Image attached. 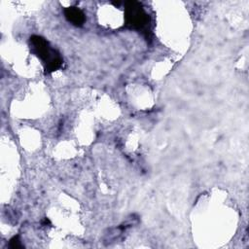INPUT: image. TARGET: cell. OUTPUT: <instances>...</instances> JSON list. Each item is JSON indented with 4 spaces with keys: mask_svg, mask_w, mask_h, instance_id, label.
Listing matches in <instances>:
<instances>
[{
    "mask_svg": "<svg viewBox=\"0 0 249 249\" xmlns=\"http://www.w3.org/2000/svg\"><path fill=\"white\" fill-rule=\"evenodd\" d=\"M9 246L11 249H21L23 248V245L20 243L18 236H14L9 243Z\"/></svg>",
    "mask_w": 249,
    "mask_h": 249,
    "instance_id": "cell-4",
    "label": "cell"
},
{
    "mask_svg": "<svg viewBox=\"0 0 249 249\" xmlns=\"http://www.w3.org/2000/svg\"><path fill=\"white\" fill-rule=\"evenodd\" d=\"M124 18L126 25L137 30L144 29L149 22L148 15L136 1L124 3Z\"/></svg>",
    "mask_w": 249,
    "mask_h": 249,
    "instance_id": "cell-2",
    "label": "cell"
},
{
    "mask_svg": "<svg viewBox=\"0 0 249 249\" xmlns=\"http://www.w3.org/2000/svg\"><path fill=\"white\" fill-rule=\"evenodd\" d=\"M30 42L37 55L45 62V68L48 73L53 72L61 66L62 59L50 48L48 42L43 37L33 35L30 37Z\"/></svg>",
    "mask_w": 249,
    "mask_h": 249,
    "instance_id": "cell-1",
    "label": "cell"
},
{
    "mask_svg": "<svg viewBox=\"0 0 249 249\" xmlns=\"http://www.w3.org/2000/svg\"><path fill=\"white\" fill-rule=\"evenodd\" d=\"M66 19L75 26H82L85 23V14L77 7H68L64 9Z\"/></svg>",
    "mask_w": 249,
    "mask_h": 249,
    "instance_id": "cell-3",
    "label": "cell"
}]
</instances>
